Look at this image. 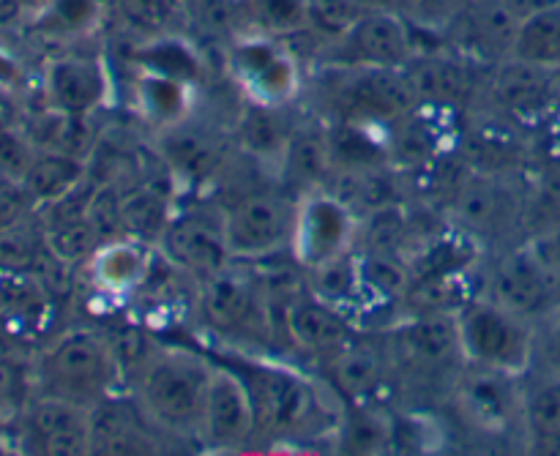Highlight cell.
<instances>
[{
	"label": "cell",
	"instance_id": "obj_1",
	"mask_svg": "<svg viewBox=\"0 0 560 456\" xmlns=\"http://www.w3.org/2000/svg\"><path fill=\"white\" fill-rule=\"evenodd\" d=\"M255 402V441L288 443L312 441L317 435H337L345 402L320 383L273 364H249L238 370Z\"/></svg>",
	"mask_w": 560,
	"mask_h": 456
},
{
	"label": "cell",
	"instance_id": "obj_2",
	"mask_svg": "<svg viewBox=\"0 0 560 456\" xmlns=\"http://www.w3.org/2000/svg\"><path fill=\"white\" fill-rule=\"evenodd\" d=\"M213 372L217 364L195 350L156 344L131 377L135 402L159 435L197 443Z\"/></svg>",
	"mask_w": 560,
	"mask_h": 456
},
{
	"label": "cell",
	"instance_id": "obj_3",
	"mask_svg": "<svg viewBox=\"0 0 560 456\" xmlns=\"http://www.w3.org/2000/svg\"><path fill=\"white\" fill-rule=\"evenodd\" d=\"M124 381L113 339L96 328H71L60 334L36 361L38 394H52L85 408L113 397Z\"/></svg>",
	"mask_w": 560,
	"mask_h": 456
},
{
	"label": "cell",
	"instance_id": "obj_4",
	"mask_svg": "<svg viewBox=\"0 0 560 456\" xmlns=\"http://www.w3.org/2000/svg\"><path fill=\"white\" fill-rule=\"evenodd\" d=\"M528 186L514 173L470 169L457 180L448 197V227L468 235L474 244L506 246L517 233H525Z\"/></svg>",
	"mask_w": 560,
	"mask_h": 456
},
{
	"label": "cell",
	"instance_id": "obj_5",
	"mask_svg": "<svg viewBox=\"0 0 560 456\" xmlns=\"http://www.w3.org/2000/svg\"><path fill=\"white\" fill-rule=\"evenodd\" d=\"M479 295L534 326L560 315V279L528 238L501 246L479 268Z\"/></svg>",
	"mask_w": 560,
	"mask_h": 456
},
{
	"label": "cell",
	"instance_id": "obj_6",
	"mask_svg": "<svg viewBox=\"0 0 560 456\" xmlns=\"http://www.w3.org/2000/svg\"><path fill=\"white\" fill-rule=\"evenodd\" d=\"M197 312L213 334L257 344L273 337V328L279 326L273 323L277 309L252 262L233 260L219 273L197 282Z\"/></svg>",
	"mask_w": 560,
	"mask_h": 456
},
{
	"label": "cell",
	"instance_id": "obj_7",
	"mask_svg": "<svg viewBox=\"0 0 560 456\" xmlns=\"http://www.w3.org/2000/svg\"><path fill=\"white\" fill-rule=\"evenodd\" d=\"M320 93L334 120L392 126L421 107L405 69L326 66Z\"/></svg>",
	"mask_w": 560,
	"mask_h": 456
},
{
	"label": "cell",
	"instance_id": "obj_8",
	"mask_svg": "<svg viewBox=\"0 0 560 456\" xmlns=\"http://www.w3.org/2000/svg\"><path fill=\"white\" fill-rule=\"evenodd\" d=\"M446 397L457 419L474 435L490 437V441H517L520 437L525 443V377L465 361L454 375Z\"/></svg>",
	"mask_w": 560,
	"mask_h": 456
},
{
	"label": "cell",
	"instance_id": "obj_9",
	"mask_svg": "<svg viewBox=\"0 0 560 456\" xmlns=\"http://www.w3.org/2000/svg\"><path fill=\"white\" fill-rule=\"evenodd\" d=\"M383 339L392 353L397 381L446 383L465 364L459 350L457 315L452 312H408L383 328Z\"/></svg>",
	"mask_w": 560,
	"mask_h": 456
},
{
	"label": "cell",
	"instance_id": "obj_10",
	"mask_svg": "<svg viewBox=\"0 0 560 456\" xmlns=\"http://www.w3.org/2000/svg\"><path fill=\"white\" fill-rule=\"evenodd\" d=\"M457 334L459 350L468 364L512 372L520 377L534 370L536 326L485 295H474L457 312Z\"/></svg>",
	"mask_w": 560,
	"mask_h": 456
},
{
	"label": "cell",
	"instance_id": "obj_11",
	"mask_svg": "<svg viewBox=\"0 0 560 456\" xmlns=\"http://www.w3.org/2000/svg\"><path fill=\"white\" fill-rule=\"evenodd\" d=\"M295 202L284 189H260L224 208V238L235 262H266L290 252L295 227Z\"/></svg>",
	"mask_w": 560,
	"mask_h": 456
},
{
	"label": "cell",
	"instance_id": "obj_12",
	"mask_svg": "<svg viewBox=\"0 0 560 456\" xmlns=\"http://www.w3.org/2000/svg\"><path fill=\"white\" fill-rule=\"evenodd\" d=\"M359 238L361 219L328 186L299 197V202H295L293 244H290V257H293L295 266L306 271L317 262L355 252L359 249Z\"/></svg>",
	"mask_w": 560,
	"mask_h": 456
},
{
	"label": "cell",
	"instance_id": "obj_13",
	"mask_svg": "<svg viewBox=\"0 0 560 456\" xmlns=\"http://www.w3.org/2000/svg\"><path fill=\"white\" fill-rule=\"evenodd\" d=\"M228 71L246 102L266 107H288L301 96L299 60L279 38L246 36L230 49Z\"/></svg>",
	"mask_w": 560,
	"mask_h": 456
},
{
	"label": "cell",
	"instance_id": "obj_14",
	"mask_svg": "<svg viewBox=\"0 0 560 456\" xmlns=\"http://www.w3.org/2000/svg\"><path fill=\"white\" fill-rule=\"evenodd\" d=\"M326 66H372V69H405L419 52L413 25L397 11H364L345 36L326 44Z\"/></svg>",
	"mask_w": 560,
	"mask_h": 456
},
{
	"label": "cell",
	"instance_id": "obj_15",
	"mask_svg": "<svg viewBox=\"0 0 560 456\" xmlns=\"http://www.w3.org/2000/svg\"><path fill=\"white\" fill-rule=\"evenodd\" d=\"M479 98H485L487 109L514 120L517 126L536 124L556 113L560 102V71L520 58L501 60L485 77Z\"/></svg>",
	"mask_w": 560,
	"mask_h": 456
},
{
	"label": "cell",
	"instance_id": "obj_16",
	"mask_svg": "<svg viewBox=\"0 0 560 456\" xmlns=\"http://www.w3.org/2000/svg\"><path fill=\"white\" fill-rule=\"evenodd\" d=\"M156 249L175 271L195 282L213 277L233 262L224 238L222 211H180L173 213Z\"/></svg>",
	"mask_w": 560,
	"mask_h": 456
},
{
	"label": "cell",
	"instance_id": "obj_17",
	"mask_svg": "<svg viewBox=\"0 0 560 456\" xmlns=\"http://www.w3.org/2000/svg\"><path fill=\"white\" fill-rule=\"evenodd\" d=\"M328 386L345 405L381 402L383 391L394 386L392 353L381 331H355L342 348L326 359Z\"/></svg>",
	"mask_w": 560,
	"mask_h": 456
},
{
	"label": "cell",
	"instance_id": "obj_18",
	"mask_svg": "<svg viewBox=\"0 0 560 456\" xmlns=\"http://www.w3.org/2000/svg\"><path fill=\"white\" fill-rule=\"evenodd\" d=\"M257 435L255 402L238 370L217 366L206 408H202L197 443L211 452H238L249 446Z\"/></svg>",
	"mask_w": 560,
	"mask_h": 456
},
{
	"label": "cell",
	"instance_id": "obj_19",
	"mask_svg": "<svg viewBox=\"0 0 560 456\" xmlns=\"http://www.w3.org/2000/svg\"><path fill=\"white\" fill-rule=\"evenodd\" d=\"M479 69L481 63L463 52H416L413 60L405 66V74L421 107L454 113L479 102L487 77Z\"/></svg>",
	"mask_w": 560,
	"mask_h": 456
},
{
	"label": "cell",
	"instance_id": "obj_20",
	"mask_svg": "<svg viewBox=\"0 0 560 456\" xmlns=\"http://www.w3.org/2000/svg\"><path fill=\"white\" fill-rule=\"evenodd\" d=\"M520 25L523 14L509 0H470L446 27V36L457 52L476 63L495 66L514 58Z\"/></svg>",
	"mask_w": 560,
	"mask_h": 456
},
{
	"label": "cell",
	"instance_id": "obj_21",
	"mask_svg": "<svg viewBox=\"0 0 560 456\" xmlns=\"http://www.w3.org/2000/svg\"><path fill=\"white\" fill-rule=\"evenodd\" d=\"M25 441L38 454L85 456L91 454V408L69 399L38 394L27 399L20 413Z\"/></svg>",
	"mask_w": 560,
	"mask_h": 456
},
{
	"label": "cell",
	"instance_id": "obj_22",
	"mask_svg": "<svg viewBox=\"0 0 560 456\" xmlns=\"http://www.w3.org/2000/svg\"><path fill=\"white\" fill-rule=\"evenodd\" d=\"M277 323L284 339L306 355L326 361L355 334L353 317L337 306L315 299L310 290H301L277 309Z\"/></svg>",
	"mask_w": 560,
	"mask_h": 456
},
{
	"label": "cell",
	"instance_id": "obj_23",
	"mask_svg": "<svg viewBox=\"0 0 560 456\" xmlns=\"http://www.w3.org/2000/svg\"><path fill=\"white\" fill-rule=\"evenodd\" d=\"M159 156L167 164L170 175L178 180H208L219 173L224 159V137L213 126L186 115L162 129Z\"/></svg>",
	"mask_w": 560,
	"mask_h": 456
},
{
	"label": "cell",
	"instance_id": "obj_24",
	"mask_svg": "<svg viewBox=\"0 0 560 456\" xmlns=\"http://www.w3.org/2000/svg\"><path fill=\"white\" fill-rule=\"evenodd\" d=\"M156 435L140 405L107 397L91 408V454H153Z\"/></svg>",
	"mask_w": 560,
	"mask_h": 456
},
{
	"label": "cell",
	"instance_id": "obj_25",
	"mask_svg": "<svg viewBox=\"0 0 560 456\" xmlns=\"http://www.w3.org/2000/svg\"><path fill=\"white\" fill-rule=\"evenodd\" d=\"M44 91L55 113L91 115L107 96V74L96 58L66 55L47 66Z\"/></svg>",
	"mask_w": 560,
	"mask_h": 456
},
{
	"label": "cell",
	"instance_id": "obj_26",
	"mask_svg": "<svg viewBox=\"0 0 560 456\" xmlns=\"http://www.w3.org/2000/svg\"><path fill=\"white\" fill-rule=\"evenodd\" d=\"M277 175L282 189L295 191V197L328 186L334 175V162L326 126H293L277 162Z\"/></svg>",
	"mask_w": 560,
	"mask_h": 456
},
{
	"label": "cell",
	"instance_id": "obj_27",
	"mask_svg": "<svg viewBox=\"0 0 560 456\" xmlns=\"http://www.w3.org/2000/svg\"><path fill=\"white\" fill-rule=\"evenodd\" d=\"M91 268V282L104 295H126L142 288L151 273L148 249L142 241L120 235V238L104 241L93 257L88 260Z\"/></svg>",
	"mask_w": 560,
	"mask_h": 456
},
{
	"label": "cell",
	"instance_id": "obj_28",
	"mask_svg": "<svg viewBox=\"0 0 560 456\" xmlns=\"http://www.w3.org/2000/svg\"><path fill=\"white\" fill-rule=\"evenodd\" d=\"M523 430L525 443L536 452H560V377L525 375Z\"/></svg>",
	"mask_w": 560,
	"mask_h": 456
},
{
	"label": "cell",
	"instance_id": "obj_29",
	"mask_svg": "<svg viewBox=\"0 0 560 456\" xmlns=\"http://www.w3.org/2000/svg\"><path fill=\"white\" fill-rule=\"evenodd\" d=\"M361 282L366 301L375 299L383 304H405L416 282L413 262L405 252L386 246H361L359 249Z\"/></svg>",
	"mask_w": 560,
	"mask_h": 456
},
{
	"label": "cell",
	"instance_id": "obj_30",
	"mask_svg": "<svg viewBox=\"0 0 560 456\" xmlns=\"http://www.w3.org/2000/svg\"><path fill=\"white\" fill-rule=\"evenodd\" d=\"M397 441V421L383 408L372 405H345L334 443L345 454H383Z\"/></svg>",
	"mask_w": 560,
	"mask_h": 456
},
{
	"label": "cell",
	"instance_id": "obj_31",
	"mask_svg": "<svg viewBox=\"0 0 560 456\" xmlns=\"http://www.w3.org/2000/svg\"><path fill=\"white\" fill-rule=\"evenodd\" d=\"M246 113L235 120V145L244 151L246 156L257 159V162L273 164L277 169L279 156L284 151L293 126L284 120V107H266V104H252L246 102Z\"/></svg>",
	"mask_w": 560,
	"mask_h": 456
},
{
	"label": "cell",
	"instance_id": "obj_32",
	"mask_svg": "<svg viewBox=\"0 0 560 456\" xmlns=\"http://www.w3.org/2000/svg\"><path fill=\"white\" fill-rule=\"evenodd\" d=\"M304 279H306V290H310L315 299L337 306V309H342L345 315L350 317H353V312L359 309L361 301H366L364 282H361V268H359V249L306 268Z\"/></svg>",
	"mask_w": 560,
	"mask_h": 456
},
{
	"label": "cell",
	"instance_id": "obj_33",
	"mask_svg": "<svg viewBox=\"0 0 560 456\" xmlns=\"http://www.w3.org/2000/svg\"><path fill=\"white\" fill-rule=\"evenodd\" d=\"M85 178V159H77L71 153L60 151H38L20 184L27 191V197H31V202L52 206L60 197L74 191Z\"/></svg>",
	"mask_w": 560,
	"mask_h": 456
},
{
	"label": "cell",
	"instance_id": "obj_34",
	"mask_svg": "<svg viewBox=\"0 0 560 456\" xmlns=\"http://www.w3.org/2000/svg\"><path fill=\"white\" fill-rule=\"evenodd\" d=\"M170 197L159 186L142 184L118 197V222L120 233L142 244L156 246L159 235L164 233L167 222L173 219Z\"/></svg>",
	"mask_w": 560,
	"mask_h": 456
},
{
	"label": "cell",
	"instance_id": "obj_35",
	"mask_svg": "<svg viewBox=\"0 0 560 456\" xmlns=\"http://www.w3.org/2000/svg\"><path fill=\"white\" fill-rule=\"evenodd\" d=\"M514 58L560 71V3H545L523 16Z\"/></svg>",
	"mask_w": 560,
	"mask_h": 456
},
{
	"label": "cell",
	"instance_id": "obj_36",
	"mask_svg": "<svg viewBox=\"0 0 560 456\" xmlns=\"http://www.w3.org/2000/svg\"><path fill=\"white\" fill-rule=\"evenodd\" d=\"M44 244L47 255L60 266H74V262L91 260L93 252L104 244L102 233L93 224L91 211L85 217L66 219V222H49L44 227Z\"/></svg>",
	"mask_w": 560,
	"mask_h": 456
},
{
	"label": "cell",
	"instance_id": "obj_37",
	"mask_svg": "<svg viewBox=\"0 0 560 456\" xmlns=\"http://www.w3.org/2000/svg\"><path fill=\"white\" fill-rule=\"evenodd\" d=\"M238 16L249 25V36L282 38L306 31V0H241Z\"/></svg>",
	"mask_w": 560,
	"mask_h": 456
},
{
	"label": "cell",
	"instance_id": "obj_38",
	"mask_svg": "<svg viewBox=\"0 0 560 456\" xmlns=\"http://www.w3.org/2000/svg\"><path fill=\"white\" fill-rule=\"evenodd\" d=\"M560 224V159L547 162L528 184V208H525V238L545 235Z\"/></svg>",
	"mask_w": 560,
	"mask_h": 456
},
{
	"label": "cell",
	"instance_id": "obj_39",
	"mask_svg": "<svg viewBox=\"0 0 560 456\" xmlns=\"http://www.w3.org/2000/svg\"><path fill=\"white\" fill-rule=\"evenodd\" d=\"M137 98L148 118L159 120L162 126L175 124V120L186 118V96L184 87L175 77L170 74H145L137 82Z\"/></svg>",
	"mask_w": 560,
	"mask_h": 456
},
{
	"label": "cell",
	"instance_id": "obj_40",
	"mask_svg": "<svg viewBox=\"0 0 560 456\" xmlns=\"http://www.w3.org/2000/svg\"><path fill=\"white\" fill-rule=\"evenodd\" d=\"M364 9L359 0H306V31L323 38V44L337 42L350 31Z\"/></svg>",
	"mask_w": 560,
	"mask_h": 456
},
{
	"label": "cell",
	"instance_id": "obj_41",
	"mask_svg": "<svg viewBox=\"0 0 560 456\" xmlns=\"http://www.w3.org/2000/svg\"><path fill=\"white\" fill-rule=\"evenodd\" d=\"M44 252V233H36L22 222L0 230V271H36Z\"/></svg>",
	"mask_w": 560,
	"mask_h": 456
},
{
	"label": "cell",
	"instance_id": "obj_42",
	"mask_svg": "<svg viewBox=\"0 0 560 456\" xmlns=\"http://www.w3.org/2000/svg\"><path fill=\"white\" fill-rule=\"evenodd\" d=\"M470 0H402L399 14L421 31H441L452 25L454 16L468 5Z\"/></svg>",
	"mask_w": 560,
	"mask_h": 456
},
{
	"label": "cell",
	"instance_id": "obj_43",
	"mask_svg": "<svg viewBox=\"0 0 560 456\" xmlns=\"http://www.w3.org/2000/svg\"><path fill=\"white\" fill-rule=\"evenodd\" d=\"M36 153L38 151H33L31 137L16 135L11 126L0 131V173H3V178L20 184L25 178L27 167L33 164V159H36Z\"/></svg>",
	"mask_w": 560,
	"mask_h": 456
},
{
	"label": "cell",
	"instance_id": "obj_44",
	"mask_svg": "<svg viewBox=\"0 0 560 456\" xmlns=\"http://www.w3.org/2000/svg\"><path fill=\"white\" fill-rule=\"evenodd\" d=\"M530 372L560 377V315L536 326L534 370Z\"/></svg>",
	"mask_w": 560,
	"mask_h": 456
},
{
	"label": "cell",
	"instance_id": "obj_45",
	"mask_svg": "<svg viewBox=\"0 0 560 456\" xmlns=\"http://www.w3.org/2000/svg\"><path fill=\"white\" fill-rule=\"evenodd\" d=\"M96 0H52L49 3V25L55 31L74 33L85 31L96 20Z\"/></svg>",
	"mask_w": 560,
	"mask_h": 456
},
{
	"label": "cell",
	"instance_id": "obj_46",
	"mask_svg": "<svg viewBox=\"0 0 560 456\" xmlns=\"http://www.w3.org/2000/svg\"><path fill=\"white\" fill-rule=\"evenodd\" d=\"M25 375L16 359H0V410L25 408Z\"/></svg>",
	"mask_w": 560,
	"mask_h": 456
},
{
	"label": "cell",
	"instance_id": "obj_47",
	"mask_svg": "<svg viewBox=\"0 0 560 456\" xmlns=\"http://www.w3.org/2000/svg\"><path fill=\"white\" fill-rule=\"evenodd\" d=\"M31 206H33L31 197H27V191L22 189V184H16V180H9V178L0 180V230L20 224Z\"/></svg>",
	"mask_w": 560,
	"mask_h": 456
},
{
	"label": "cell",
	"instance_id": "obj_48",
	"mask_svg": "<svg viewBox=\"0 0 560 456\" xmlns=\"http://www.w3.org/2000/svg\"><path fill=\"white\" fill-rule=\"evenodd\" d=\"M528 241H534V244L539 246V252L545 255V260L550 262V268L560 279V224L558 227L547 230L545 235H536V238H528Z\"/></svg>",
	"mask_w": 560,
	"mask_h": 456
},
{
	"label": "cell",
	"instance_id": "obj_49",
	"mask_svg": "<svg viewBox=\"0 0 560 456\" xmlns=\"http://www.w3.org/2000/svg\"><path fill=\"white\" fill-rule=\"evenodd\" d=\"M22 5L25 0H0V25H11L14 20H20Z\"/></svg>",
	"mask_w": 560,
	"mask_h": 456
},
{
	"label": "cell",
	"instance_id": "obj_50",
	"mask_svg": "<svg viewBox=\"0 0 560 456\" xmlns=\"http://www.w3.org/2000/svg\"><path fill=\"white\" fill-rule=\"evenodd\" d=\"M359 5L364 11H397L402 9V0H359Z\"/></svg>",
	"mask_w": 560,
	"mask_h": 456
},
{
	"label": "cell",
	"instance_id": "obj_51",
	"mask_svg": "<svg viewBox=\"0 0 560 456\" xmlns=\"http://www.w3.org/2000/svg\"><path fill=\"white\" fill-rule=\"evenodd\" d=\"M14 77H16L14 63H11V60H5L3 55H0V82H11Z\"/></svg>",
	"mask_w": 560,
	"mask_h": 456
}]
</instances>
